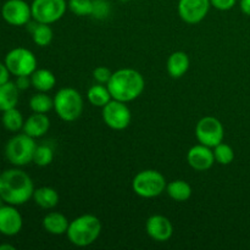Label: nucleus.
<instances>
[{"mask_svg":"<svg viewBox=\"0 0 250 250\" xmlns=\"http://www.w3.org/2000/svg\"><path fill=\"white\" fill-rule=\"evenodd\" d=\"M15 84H16V87L19 88L20 90L28 89L32 85L31 76H17L16 81H15Z\"/></svg>","mask_w":250,"mask_h":250,"instance_id":"nucleus-33","label":"nucleus"},{"mask_svg":"<svg viewBox=\"0 0 250 250\" xmlns=\"http://www.w3.org/2000/svg\"><path fill=\"white\" fill-rule=\"evenodd\" d=\"M23 219L15 205L2 204L0 207V233L12 237L21 232Z\"/></svg>","mask_w":250,"mask_h":250,"instance_id":"nucleus-13","label":"nucleus"},{"mask_svg":"<svg viewBox=\"0 0 250 250\" xmlns=\"http://www.w3.org/2000/svg\"><path fill=\"white\" fill-rule=\"evenodd\" d=\"M29 107L33 112L46 114L54 109V98H50L46 93L38 92L29 99Z\"/></svg>","mask_w":250,"mask_h":250,"instance_id":"nucleus-26","label":"nucleus"},{"mask_svg":"<svg viewBox=\"0 0 250 250\" xmlns=\"http://www.w3.org/2000/svg\"><path fill=\"white\" fill-rule=\"evenodd\" d=\"M33 181L24 171L9 168L0 173V198L5 204L23 205L33 198Z\"/></svg>","mask_w":250,"mask_h":250,"instance_id":"nucleus-1","label":"nucleus"},{"mask_svg":"<svg viewBox=\"0 0 250 250\" xmlns=\"http://www.w3.org/2000/svg\"><path fill=\"white\" fill-rule=\"evenodd\" d=\"M49 128H50V119L46 116V114H38V112H33L24 121L23 127H22L23 133L28 134L34 139L45 136Z\"/></svg>","mask_w":250,"mask_h":250,"instance_id":"nucleus-16","label":"nucleus"},{"mask_svg":"<svg viewBox=\"0 0 250 250\" xmlns=\"http://www.w3.org/2000/svg\"><path fill=\"white\" fill-rule=\"evenodd\" d=\"M103 121L109 128L115 131H122L129 126L132 120V114L127 103L111 99L102 111Z\"/></svg>","mask_w":250,"mask_h":250,"instance_id":"nucleus-10","label":"nucleus"},{"mask_svg":"<svg viewBox=\"0 0 250 250\" xmlns=\"http://www.w3.org/2000/svg\"><path fill=\"white\" fill-rule=\"evenodd\" d=\"M120 1H122V2H127V1H129V0H120Z\"/></svg>","mask_w":250,"mask_h":250,"instance_id":"nucleus-37","label":"nucleus"},{"mask_svg":"<svg viewBox=\"0 0 250 250\" xmlns=\"http://www.w3.org/2000/svg\"><path fill=\"white\" fill-rule=\"evenodd\" d=\"M110 12V5L106 0H93V14L95 19H105Z\"/></svg>","mask_w":250,"mask_h":250,"instance_id":"nucleus-30","label":"nucleus"},{"mask_svg":"<svg viewBox=\"0 0 250 250\" xmlns=\"http://www.w3.org/2000/svg\"><path fill=\"white\" fill-rule=\"evenodd\" d=\"M87 99L93 106L97 107H104L110 100L112 99L111 94L109 92V88L106 84H98L92 85L87 92Z\"/></svg>","mask_w":250,"mask_h":250,"instance_id":"nucleus-24","label":"nucleus"},{"mask_svg":"<svg viewBox=\"0 0 250 250\" xmlns=\"http://www.w3.org/2000/svg\"><path fill=\"white\" fill-rule=\"evenodd\" d=\"M239 6H241L242 12L247 16H250V0H241L239 1Z\"/></svg>","mask_w":250,"mask_h":250,"instance_id":"nucleus-35","label":"nucleus"},{"mask_svg":"<svg viewBox=\"0 0 250 250\" xmlns=\"http://www.w3.org/2000/svg\"><path fill=\"white\" fill-rule=\"evenodd\" d=\"M10 71L9 68L6 67L5 62H0V84H4V83L9 82L10 78Z\"/></svg>","mask_w":250,"mask_h":250,"instance_id":"nucleus-34","label":"nucleus"},{"mask_svg":"<svg viewBox=\"0 0 250 250\" xmlns=\"http://www.w3.org/2000/svg\"><path fill=\"white\" fill-rule=\"evenodd\" d=\"M84 107L81 93L75 88L65 87L54 97V110L62 121L73 122L81 117Z\"/></svg>","mask_w":250,"mask_h":250,"instance_id":"nucleus-4","label":"nucleus"},{"mask_svg":"<svg viewBox=\"0 0 250 250\" xmlns=\"http://www.w3.org/2000/svg\"><path fill=\"white\" fill-rule=\"evenodd\" d=\"M212 151H214L215 163L220 164V165H229L234 159L233 148L229 144L224 143V142L214 146Z\"/></svg>","mask_w":250,"mask_h":250,"instance_id":"nucleus-27","label":"nucleus"},{"mask_svg":"<svg viewBox=\"0 0 250 250\" xmlns=\"http://www.w3.org/2000/svg\"><path fill=\"white\" fill-rule=\"evenodd\" d=\"M27 28L31 32L33 42L38 46H42V48L48 46L53 41L54 32L51 29L50 24L41 23V22H37L33 20V22L29 21L27 23Z\"/></svg>","mask_w":250,"mask_h":250,"instance_id":"nucleus-19","label":"nucleus"},{"mask_svg":"<svg viewBox=\"0 0 250 250\" xmlns=\"http://www.w3.org/2000/svg\"><path fill=\"white\" fill-rule=\"evenodd\" d=\"M106 85L112 99L129 103L141 97L146 88V81L139 71L126 67L112 72Z\"/></svg>","mask_w":250,"mask_h":250,"instance_id":"nucleus-2","label":"nucleus"},{"mask_svg":"<svg viewBox=\"0 0 250 250\" xmlns=\"http://www.w3.org/2000/svg\"><path fill=\"white\" fill-rule=\"evenodd\" d=\"M211 6H214L216 10L220 11H229L236 5L237 0H210Z\"/></svg>","mask_w":250,"mask_h":250,"instance_id":"nucleus-32","label":"nucleus"},{"mask_svg":"<svg viewBox=\"0 0 250 250\" xmlns=\"http://www.w3.org/2000/svg\"><path fill=\"white\" fill-rule=\"evenodd\" d=\"M10 73L17 76H31L37 70V58L29 49L15 48L6 54L4 60Z\"/></svg>","mask_w":250,"mask_h":250,"instance_id":"nucleus-7","label":"nucleus"},{"mask_svg":"<svg viewBox=\"0 0 250 250\" xmlns=\"http://www.w3.org/2000/svg\"><path fill=\"white\" fill-rule=\"evenodd\" d=\"M42 225L48 233L54 234V236H61V234H66L70 221L61 212L51 211L44 216Z\"/></svg>","mask_w":250,"mask_h":250,"instance_id":"nucleus-18","label":"nucleus"},{"mask_svg":"<svg viewBox=\"0 0 250 250\" xmlns=\"http://www.w3.org/2000/svg\"><path fill=\"white\" fill-rule=\"evenodd\" d=\"M20 89L16 87L15 82H6L0 84V111L4 112L6 110L16 107L19 103Z\"/></svg>","mask_w":250,"mask_h":250,"instance_id":"nucleus-21","label":"nucleus"},{"mask_svg":"<svg viewBox=\"0 0 250 250\" xmlns=\"http://www.w3.org/2000/svg\"><path fill=\"white\" fill-rule=\"evenodd\" d=\"M187 163L195 171L209 170L215 163L212 148L200 143L192 146L187 153Z\"/></svg>","mask_w":250,"mask_h":250,"instance_id":"nucleus-15","label":"nucleus"},{"mask_svg":"<svg viewBox=\"0 0 250 250\" xmlns=\"http://www.w3.org/2000/svg\"><path fill=\"white\" fill-rule=\"evenodd\" d=\"M54 160V150L48 144H41L37 146L36 151H34L33 163L37 166L41 167H45V166L50 165Z\"/></svg>","mask_w":250,"mask_h":250,"instance_id":"nucleus-28","label":"nucleus"},{"mask_svg":"<svg viewBox=\"0 0 250 250\" xmlns=\"http://www.w3.org/2000/svg\"><path fill=\"white\" fill-rule=\"evenodd\" d=\"M189 65V56L185 51H175L168 56L167 62H166V70H167L170 77L181 78L187 73Z\"/></svg>","mask_w":250,"mask_h":250,"instance_id":"nucleus-17","label":"nucleus"},{"mask_svg":"<svg viewBox=\"0 0 250 250\" xmlns=\"http://www.w3.org/2000/svg\"><path fill=\"white\" fill-rule=\"evenodd\" d=\"M1 16L11 26H26L32 19L31 5L24 0H7L1 7Z\"/></svg>","mask_w":250,"mask_h":250,"instance_id":"nucleus-11","label":"nucleus"},{"mask_svg":"<svg viewBox=\"0 0 250 250\" xmlns=\"http://www.w3.org/2000/svg\"><path fill=\"white\" fill-rule=\"evenodd\" d=\"M210 0H178V15L186 23L195 24L202 22L209 12Z\"/></svg>","mask_w":250,"mask_h":250,"instance_id":"nucleus-12","label":"nucleus"},{"mask_svg":"<svg viewBox=\"0 0 250 250\" xmlns=\"http://www.w3.org/2000/svg\"><path fill=\"white\" fill-rule=\"evenodd\" d=\"M67 7L66 0H33L32 19L41 23L51 24L62 19Z\"/></svg>","mask_w":250,"mask_h":250,"instance_id":"nucleus-8","label":"nucleus"},{"mask_svg":"<svg viewBox=\"0 0 250 250\" xmlns=\"http://www.w3.org/2000/svg\"><path fill=\"white\" fill-rule=\"evenodd\" d=\"M59 193L56 192V189L51 187H41L34 189L33 193V200L38 207H41L42 209H54L56 205L59 204Z\"/></svg>","mask_w":250,"mask_h":250,"instance_id":"nucleus-22","label":"nucleus"},{"mask_svg":"<svg viewBox=\"0 0 250 250\" xmlns=\"http://www.w3.org/2000/svg\"><path fill=\"white\" fill-rule=\"evenodd\" d=\"M1 122L2 126H4L7 131L19 132L20 129H22V127H23L24 120L21 111L17 110L16 107H14V109L6 110V111L2 112Z\"/></svg>","mask_w":250,"mask_h":250,"instance_id":"nucleus-25","label":"nucleus"},{"mask_svg":"<svg viewBox=\"0 0 250 250\" xmlns=\"http://www.w3.org/2000/svg\"><path fill=\"white\" fill-rule=\"evenodd\" d=\"M146 234L155 242H167L173 234V225L164 215H151L146 222Z\"/></svg>","mask_w":250,"mask_h":250,"instance_id":"nucleus-14","label":"nucleus"},{"mask_svg":"<svg viewBox=\"0 0 250 250\" xmlns=\"http://www.w3.org/2000/svg\"><path fill=\"white\" fill-rule=\"evenodd\" d=\"M195 137L200 144L214 148L217 144L224 142V125L214 116L202 117L195 126Z\"/></svg>","mask_w":250,"mask_h":250,"instance_id":"nucleus-9","label":"nucleus"},{"mask_svg":"<svg viewBox=\"0 0 250 250\" xmlns=\"http://www.w3.org/2000/svg\"><path fill=\"white\" fill-rule=\"evenodd\" d=\"M112 72L105 66H98L93 70V78L97 83H100V84H107V82L111 78Z\"/></svg>","mask_w":250,"mask_h":250,"instance_id":"nucleus-31","label":"nucleus"},{"mask_svg":"<svg viewBox=\"0 0 250 250\" xmlns=\"http://www.w3.org/2000/svg\"><path fill=\"white\" fill-rule=\"evenodd\" d=\"M102 233V222L95 215L84 214L70 221L66 236L73 246L88 247L94 243Z\"/></svg>","mask_w":250,"mask_h":250,"instance_id":"nucleus-3","label":"nucleus"},{"mask_svg":"<svg viewBox=\"0 0 250 250\" xmlns=\"http://www.w3.org/2000/svg\"><path fill=\"white\" fill-rule=\"evenodd\" d=\"M67 6L76 16H89L93 14V0H68Z\"/></svg>","mask_w":250,"mask_h":250,"instance_id":"nucleus-29","label":"nucleus"},{"mask_svg":"<svg viewBox=\"0 0 250 250\" xmlns=\"http://www.w3.org/2000/svg\"><path fill=\"white\" fill-rule=\"evenodd\" d=\"M0 250H15V247L11 244H0Z\"/></svg>","mask_w":250,"mask_h":250,"instance_id":"nucleus-36","label":"nucleus"},{"mask_svg":"<svg viewBox=\"0 0 250 250\" xmlns=\"http://www.w3.org/2000/svg\"><path fill=\"white\" fill-rule=\"evenodd\" d=\"M31 82L34 89L38 92L48 93L56 84V77L48 68H37L31 75Z\"/></svg>","mask_w":250,"mask_h":250,"instance_id":"nucleus-20","label":"nucleus"},{"mask_svg":"<svg viewBox=\"0 0 250 250\" xmlns=\"http://www.w3.org/2000/svg\"><path fill=\"white\" fill-rule=\"evenodd\" d=\"M166 193L168 197L175 202H187L192 197V187L188 182L183 180H175L167 183L166 186Z\"/></svg>","mask_w":250,"mask_h":250,"instance_id":"nucleus-23","label":"nucleus"},{"mask_svg":"<svg viewBox=\"0 0 250 250\" xmlns=\"http://www.w3.org/2000/svg\"><path fill=\"white\" fill-rule=\"evenodd\" d=\"M165 176L156 170H143L137 173L132 181V189L138 197L151 199L163 194L166 190Z\"/></svg>","mask_w":250,"mask_h":250,"instance_id":"nucleus-5","label":"nucleus"},{"mask_svg":"<svg viewBox=\"0 0 250 250\" xmlns=\"http://www.w3.org/2000/svg\"><path fill=\"white\" fill-rule=\"evenodd\" d=\"M37 144L28 134H16L9 139L5 146V156L14 166H26L33 161Z\"/></svg>","mask_w":250,"mask_h":250,"instance_id":"nucleus-6","label":"nucleus"}]
</instances>
